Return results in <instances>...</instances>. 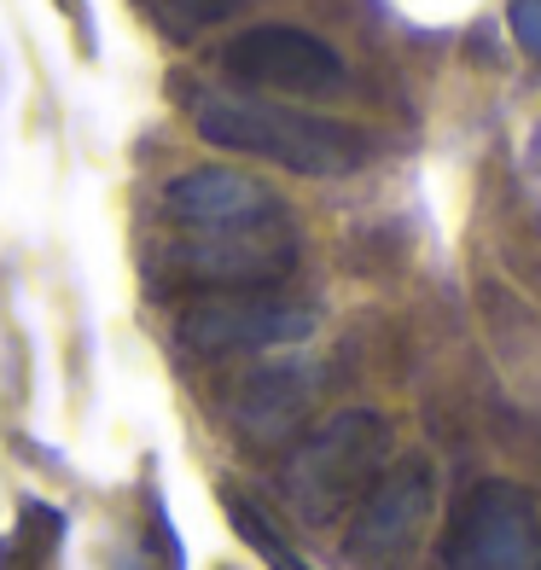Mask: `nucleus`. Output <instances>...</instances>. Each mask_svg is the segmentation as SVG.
<instances>
[{
    "label": "nucleus",
    "mask_w": 541,
    "mask_h": 570,
    "mask_svg": "<svg viewBox=\"0 0 541 570\" xmlns=\"http://www.w3.org/2000/svg\"><path fill=\"white\" fill-rule=\"evenodd\" d=\"M164 216L180 227L169 268L210 292H268L297 268V222L268 180L245 169H187L164 187Z\"/></svg>",
    "instance_id": "1"
},
{
    "label": "nucleus",
    "mask_w": 541,
    "mask_h": 570,
    "mask_svg": "<svg viewBox=\"0 0 541 570\" xmlns=\"http://www.w3.org/2000/svg\"><path fill=\"white\" fill-rule=\"evenodd\" d=\"M180 111L210 146L245 151V158L279 164L292 175H350L367 164L373 140L361 128L338 122V117H308V111H286L274 99L256 94H234V88H210V82H180L175 88Z\"/></svg>",
    "instance_id": "2"
},
{
    "label": "nucleus",
    "mask_w": 541,
    "mask_h": 570,
    "mask_svg": "<svg viewBox=\"0 0 541 570\" xmlns=\"http://www.w3.org/2000/svg\"><path fill=\"white\" fill-rule=\"evenodd\" d=\"M384 460H391V425L367 407H350L297 443L286 465V495L308 524H332L373 489Z\"/></svg>",
    "instance_id": "3"
},
{
    "label": "nucleus",
    "mask_w": 541,
    "mask_h": 570,
    "mask_svg": "<svg viewBox=\"0 0 541 570\" xmlns=\"http://www.w3.org/2000/svg\"><path fill=\"white\" fill-rule=\"evenodd\" d=\"M443 570H541V512L519 483L483 478L454 507L436 548Z\"/></svg>",
    "instance_id": "4"
},
{
    "label": "nucleus",
    "mask_w": 541,
    "mask_h": 570,
    "mask_svg": "<svg viewBox=\"0 0 541 570\" xmlns=\"http://www.w3.org/2000/svg\"><path fill=\"white\" fill-rule=\"evenodd\" d=\"M431 507H436V472L431 460H396L391 472H378L373 489L361 495L355 507V524H350V559L361 570H396L407 553L420 548V535L431 524Z\"/></svg>",
    "instance_id": "5"
},
{
    "label": "nucleus",
    "mask_w": 541,
    "mask_h": 570,
    "mask_svg": "<svg viewBox=\"0 0 541 570\" xmlns=\"http://www.w3.org/2000/svg\"><path fill=\"white\" fill-rule=\"evenodd\" d=\"M222 65L234 82L263 88V94H297V99H326L350 82V70L338 59V47H326L321 36L292 30V23H256V30L234 36L222 47Z\"/></svg>",
    "instance_id": "6"
},
{
    "label": "nucleus",
    "mask_w": 541,
    "mask_h": 570,
    "mask_svg": "<svg viewBox=\"0 0 541 570\" xmlns=\"http://www.w3.org/2000/svg\"><path fill=\"white\" fill-rule=\"evenodd\" d=\"M315 332V315L303 303L268 297V292H227L204 297L180 315L175 338L187 355H239V350H274V344H303Z\"/></svg>",
    "instance_id": "7"
},
{
    "label": "nucleus",
    "mask_w": 541,
    "mask_h": 570,
    "mask_svg": "<svg viewBox=\"0 0 541 570\" xmlns=\"http://www.w3.org/2000/svg\"><path fill=\"white\" fill-rule=\"evenodd\" d=\"M308 396H315V379L308 367H263L239 384V402H234V425L239 436H250L256 449L268 443H286V436L303 425Z\"/></svg>",
    "instance_id": "8"
},
{
    "label": "nucleus",
    "mask_w": 541,
    "mask_h": 570,
    "mask_svg": "<svg viewBox=\"0 0 541 570\" xmlns=\"http://www.w3.org/2000/svg\"><path fill=\"white\" fill-rule=\"evenodd\" d=\"M59 535H65V512L41 507V501H23V518L7 541V553H0V570H47Z\"/></svg>",
    "instance_id": "9"
},
{
    "label": "nucleus",
    "mask_w": 541,
    "mask_h": 570,
    "mask_svg": "<svg viewBox=\"0 0 541 570\" xmlns=\"http://www.w3.org/2000/svg\"><path fill=\"white\" fill-rule=\"evenodd\" d=\"M140 7L158 18L169 36L187 41V36H198V30H216V23H227V18L245 7V0H140Z\"/></svg>",
    "instance_id": "10"
},
{
    "label": "nucleus",
    "mask_w": 541,
    "mask_h": 570,
    "mask_svg": "<svg viewBox=\"0 0 541 570\" xmlns=\"http://www.w3.org/2000/svg\"><path fill=\"white\" fill-rule=\"evenodd\" d=\"M227 512H234V524H239V535H245L250 548L263 553V559H268L274 570H308V564H303V559H297V553L286 548V541H279V535L268 530V518L256 512L250 501H239V495H227Z\"/></svg>",
    "instance_id": "11"
},
{
    "label": "nucleus",
    "mask_w": 541,
    "mask_h": 570,
    "mask_svg": "<svg viewBox=\"0 0 541 570\" xmlns=\"http://www.w3.org/2000/svg\"><path fill=\"white\" fill-rule=\"evenodd\" d=\"M506 18H512V41L541 65V0H506Z\"/></svg>",
    "instance_id": "12"
},
{
    "label": "nucleus",
    "mask_w": 541,
    "mask_h": 570,
    "mask_svg": "<svg viewBox=\"0 0 541 570\" xmlns=\"http://www.w3.org/2000/svg\"><path fill=\"white\" fill-rule=\"evenodd\" d=\"M70 12H76V23H82V47H88V7H82V0H70Z\"/></svg>",
    "instance_id": "13"
}]
</instances>
